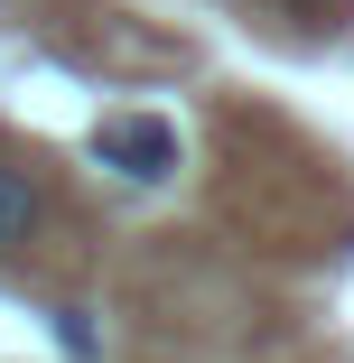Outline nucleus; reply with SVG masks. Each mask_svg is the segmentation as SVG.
<instances>
[{
	"label": "nucleus",
	"mask_w": 354,
	"mask_h": 363,
	"mask_svg": "<svg viewBox=\"0 0 354 363\" xmlns=\"http://www.w3.org/2000/svg\"><path fill=\"white\" fill-rule=\"evenodd\" d=\"M94 159H103L112 177H131V186H159V177H177V121H159V112H112V121H94Z\"/></svg>",
	"instance_id": "1"
},
{
	"label": "nucleus",
	"mask_w": 354,
	"mask_h": 363,
	"mask_svg": "<svg viewBox=\"0 0 354 363\" xmlns=\"http://www.w3.org/2000/svg\"><path fill=\"white\" fill-rule=\"evenodd\" d=\"M38 224H47V186H38L28 168L0 159V252H28V242H38Z\"/></svg>",
	"instance_id": "2"
},
{
	"label": "nucleus",
	"mask_w": 354,
	"mask_h": 363,
	"mask_svg": "<svg viewBox=\"0 0 354 363\" xmlns=\"http://www.w3.org/2000/svg\"><path fill=\"white\" fill-rule=\"evenodd\" d=\"M56 345H65V354H75V363L94 354V326H84V308H56Z\"/></svg>",
	"instance_id": "3"
},
{
	"label": "nucleus",
	"mask_w": 354,
	"mask_h": 363,
	"mask_svg": "<svg viewBox=\"0 0 354 363\" xmlns=\"http://www.w3.org/2000/svg\"><path fill=\"white\" fill-rule=\"evenodd\" d=\"M299 19H345V0H289Z\"/></svg>",
	"instance_id": "4"
}]
</instances>
